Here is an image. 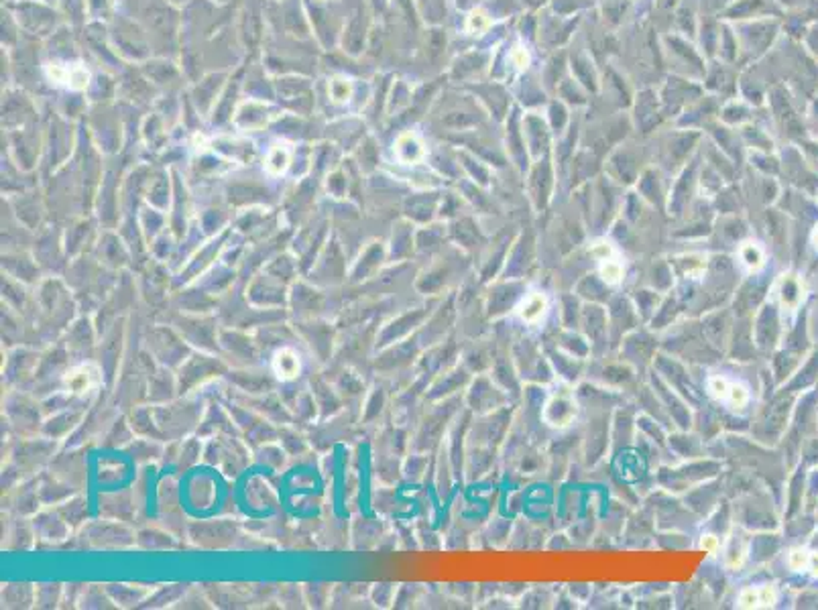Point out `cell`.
Listing matches in <instances>:
<instances>
[{"label":"cell","mask_w":818,"mask_h":610,"mask_svg":"<svg viewBox=\"0 0 818 610\" xmlns=\"http://www.w3.org/2000/svg\"><path fill=\"white\" fill-rule=\"evenodd\" d=\"M753 342L759 352H771L780 340V307L776 301H765L751 317Z\"/></svg>","instance_id":"6da1fadb"},{"label":"cell","mask_w":818,"mask_h":610,"mask_svg":"<svg viewBox=\"0 0 818 610\" xmlns=\"http://www.w3.org/2000/svg\"><path fill=\"white\" fill-rule=\"evenodd\" d=\"M578 399L576 393L570 391H558L548 397V401L542 407V421L551 429H568L578 417Z\"/></svg>","instance_id":"7a4b0ae2"},{"label":"cell","mask_w":818,"mask_h":610,"mask_svg":"<svg viewBox=\"0 0 818 610\" xmlns=\"http://www.w3.org/2000/svg\"><path fill=\"white\" fill-rule=\"evenodd\" d=\"M509 403V393L497 384L495 379L489 377H479L468 393V405L477 413H491L507 407Z\"/></svg>","instance_id":"3957f363"},{"label":"cell","mask_w":818,"mask_h":610,"mask_svg":"<svg viewBox=\"0 0 818 610\" xmlns=\"http://www.w3.org/2000/svg\"><path fill=\"white\" fill-rule=\"evenodd\" d=\"M751 533L741 525H733L727 537L721 547V558H723V568L727 572H741L749 561L751 554Z\"/></svg>","instance_id":"277c9868"},{"label":"cell","mask_w":818,"mask_h":610,"mask_svg":"<svg viewBox=\"0 0 818 610\" xmlns=\"http://www.w3.org/2000/svg\"><path fill=\"white\" fill-rule=\"evenodd\" d=\"M765 291H767V283L762 279V273L747 275V279L741 281L739 287L735 289L733 315L735 317H753V314L765 303Z\"/></svg>","instance_id":"5b68a950"},{"label":"cell","mask_w":818,"mask_h":610,"mask_svg":"<svg viewBox=\"0 0 818 610\" xmlns=\"http://www.w3.org/2000/svg\"><path fill=\"white\" fill-rule=\"evenodd\" d=\"M580 326L590 342L592 354H599V350L605 352L609 348V315L603 305L585 303L580 314Z\"/></svg>","instance_id":"8992f818"},{"label":"cell","mask_w":818,"mask_h":610,"mask_svg":"<svg viewBox=\"0 0 818 610\" xmlns=\"http://www.w3.org/2000/svg\"><path fill=\"white\" fill-rule=\"evenodd\" d=\"M525 283L519 279H503V283H495L487 297V312L489 317L499 319L507 312H513L519 299L525 295Z\"/></svg>","instance_id":"52a82bcc"},{"label":"cell","mask_w":818,"mask_h":610,"mask_svg":"<svg viewBox=\"0 0 818 610\" xmlns=\"http://www.w3.org/2000/svg\"><path fill=\"white\" fill-rule=\"evenodd\" d=\"M513 314L523 326H530V328L542 326L550 314V297L542 289H532L519 299Z\"/></svg>","instance_id":"ba28073f"},{"label":"cell","mask_w":818,"mask_h":610,"mask_svg":"<svg viewBox=\"0 0 818 610\" xmlns=\"http://www.w3.org/2000/svg\"><path fill=\"white\" fill-rule=\"evenodd\" d=\"M709 257L704 252H684L678 257H670L672 271L682 283H696L702 281L709 269Z\"/></svg>","instance_id":"9c48e42d"},{"label":"cell","mask_w":818,"mask_h":610,"mask_svg":"<svg viewBox=\"0 0 818 610\" xmlns=\"http://www.w3.org/2000/svg\"><path fill=\"white\" fill-rule=\"evenodd\" d=\"M776 602H778V588L774 584L743 586L735 598L737 609H771L776 606Z\"/></svg>","instance_id":"30bf717a"},{"label":"cell","mask_w":818,"mask_h":610,"mask_svg":"<svg viewBox=\"0 0 818 610\" xmlns=\"http://www.w3.org/2000/svg\"><path fill=\"white\" fill-rule=\"evenodd\" d=\"M735 257H737V264L747 273V275H755V273H764L765 264H767V255H765V248L757 240H741L737 244V250H735Z\"/></svg>","instance_id":"8fae6325"},{"label":"cell","mask_w":818,"mask_h":610,"mask_svg":"<svg viewBox=\"0 0 818 610\" xmlns=\"http://www.w3.org/2000/svg\"><path fill=\"white\" fill-rule=\"evenodd\" d=\"M774 293H776V303L780 312H794L800 305L802 289L796 275H790V273L780 275L774 283Z\"/></svg>","instance_id":"7c38bea8"},{"label":"cell","mask_w":818,"mask_h":610,"mask_svg":"<svg viewBox=\"0 0 818 610\" xmlns=\"http://www.w3.org/2000/svg\"><path fill=\"white\" fill-rule=\"evenodd\" d=\"M548 358H550V365L554 366V374H558L564 383H576L580 379L582 368H585L582 358H576V356L566 354L558 348L550 350Z\"/></svg>","instance_id":"4fadbf2b"},{"label":"cell","mask_w":818,"mask_h":610,"mask_svg":"<svg viewBox=\"0 0 818 610\" xmlns=\"http://www.w3.org/2000/svg\"><path fill=\"white\" fill-rule=\"evenodd\" d=\"M576 295L582 297L587 303H599V305H605L611 299V287L606 285L605 281L597 275H585L582 279L578 281L576 285Z\"/></svg>","instance_id":"5bb4252c"},{"label":"cell","mask_w":818,"mask_h":610,"mask_svg":"<svg viewBox=\"0 0 818 610\" xmlns=\"http://www.w3.org/2000/svg\"><path fill=\"white\" fill-rule=\"evenodd\" d=\"M751 401H753L751 386H749L743 379H739V377H737V379L731 377L727 397H725V401L721 403V405H725L727 411H733V413L737 415V413H745L749 407H751Z\"/></svg>","instance_id":"9a60e30c"},{"label":"cell","mask_w":818,"mask_h":610,"mask_svg":"<svg viewBox=\"0 0 818 610\" xmlns=\"http://www.w3.org/2000/svg\"><path fill=\"white\" fill-rule=\"evenodd\" d=\"M661 299H664V293H659L656 289H635L631 293V301H633L641 319H645V322H652V317L658 312Z\"/></svg>","instance_id":"2e32d148"},{"label":"cell","mask_w":818,"mask_h":610,"mask_svg":"<svg viewBox=\"0 0 818 610\" xmlns=\"http://www.w3.org/2000/svg\"><path fill=\"white\" fill-rule=\"evenodd\" d=\"M273 368H275L279 379H293L300 372V358L293 350H279L275 354Z\"/></svg>","instance_id":"e0dca14e"},{"label":"cell","mask_w":818,"mask_h":610,"mask_svg":"<svg viewBox=\"0 0 818 610\" xmlns=\"http://www.w3.org/2000/svg\"><path fill=\"white\" fill-rule=\"evenodd\" d=\"M597 273H599V277L605 281L609 287H619L625 281V275H627L625 273V262H621L619 257L599 262L597 264Z\"/></svg>","instance_id":"ac0fdd59"},{"label":"cell","mask_w":818,"mask_h":610,"mask_svg":"<svg viewBox=\"0 0 818 610\" xmlns=\"http://www.w3.org/2000/svg\"><path fill=\"white\" fill-rule=\"evenodd\" d=\"M395 151L401 157V161H405V163H415V161H420V159L424 157L422 142L415 137H411V135H405V137H401V139L397 140Z\"/></svg>","instance_id":"d6986e66"},{"label":"cell","mask_w":818,"mask_h":610,"mask_svg":"<svg viewBox=\"0 0 818 610\" xmlns=\"http://www.w3.org/2000/svg\"><path fill=\"white\" fill-rule=\"evenodd\" d=\"M588 257L599 264V262L609 261V259H617L619 250H617L615 243H611L606 238H601V240H594L588 246Z\"/></svg>","instance_id":"ffe728a7"},{"label":"cell","mask_w":818,"mask_h":610,"mask_svg":"<svg viewBox=\"0 0 818 610\" xmlns=\"http://www.w3.org/2000/svg\"><path fill=\"white\" fill-rule=\"evenodd\" d=\"M723 541H725V537H723V535L714 533V531H711V529H704V531L698 535V549H702L704 554H709L711 558H714V556L721 551V547H723Z\"/></svg>","instance_id":"44dd1931"},{"label":"cell","mask_w":818,"mask_h":610,"mask_svg":"<svg viewBox=\"0 0 818 610\" xmlns=\"http://www.w3.org/2000/svg\"><path fill=\"white\" fill-rule=\"evenodd\" d=\"M810 551L808 549H802V547H794V549H790L788 551V559H786V563H788V568L792 570V572H802V570H808L810 568Z\"/></svg>","instance_id":"7402d4cb"},{"label":"cell","mask_w":818,"mask_h":610,"mask_svg":"<svg viewBox=\"0 0 818 610\" xmlns=\"http://www.w3.org/2000/svg\"><path fill=\"white\" fill-rule=\"evenodd\" d=\"M289 165V153L285 151V149H281V147H277V149H273L271 151V155H269L267 159V169L271 171V173H281V171H285V167Z\"/></svg>","instance_id":"603a6c76"},{"label":"cell","mask_w":818,"mask_h":610,"mask_svg":"<svg viewBox=\"0 0 818 610\" xmlns=\"http://www.w3.org/2000/svg\"><path fill=\"white\" fill-rule=\"evenodd\" d=\"M466 27H468V31H477V33H480V31H487L489 27H491V18H489V15L484 13V11H475L470 17H468V23H466Z\"/></svg>","instance_id":"cb8c5ba5"},{"label":"cell","mask_w":818,"mask_h":610,"mask_svg":"<svg viewBox=\"0 0 818 610\" xmlns=\"http://www.w3.org/2000/svg\"><path fill=\"white\" fill-rule=\"evenodd\" d=\"M330 94H332V98L336 102H344L348 98V94H350V84L344 82V80H334L330 84Z\"/></svg>","instance_id":"d4e9b609"},{"label":"cell","mask_w":818,"mask_h":610,"mask_svg":"<svg viewBox=\"0 0 818 610\" xmlns=\"http://www.w3.org/2000/svg\"><path fill=\"white\" fill-rule=\"evenodd\" d=\"M511 59H513V63H515L519 70H525V68H527V63H530V55H527V51H525V49H521V47H515V49H513V53H511Z\"/></svg>","instance_id":"484cf974"},{"label":"cell","mask_w":818,"mask_h":610,"mask_svg":"<svg viewBox=\"0 0 818 610\" xmlns=\"http://www.w3.org/2000/svg\"><path fill=\"white\" fill-rule=\"evenodd\" d=\"M814 244L818 246V228H817V232H814Z\"/></svg>","instance_id":"4316f807"}]
</instances>
